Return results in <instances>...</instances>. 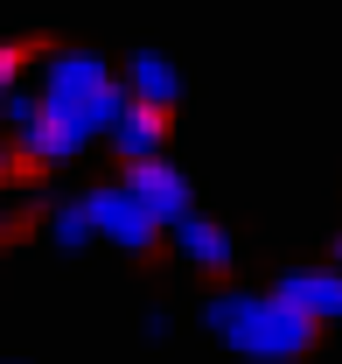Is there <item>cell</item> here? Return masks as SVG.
Returning <instances> with one entry per match:
<instances>
[{
    "mask_svg": "<svg viewBox=\"0 0 342 364\" xmlns=\"http://www.w3.org/2000/svg\"><path fill=\"white\" fill-rule=\"evenodd\" d=\"M203 322H210L231 350L265 358V364L307 358V343H314V329H321V322L307 316V309H294L287 294H245V287L210 294V301H203Z\"/></svg>",
    "mask_w": 342,
    "mask_h": 364,
    "instance_id": "6da1fadb",
    "label": "cell"
},
{
    "mask_svg": "<svg viewBox=\"0 0 342 364\" xmlns=\"http://www.w3.org/2000/svg\"><path fill=\"white\" fill-rule=\"evenodd\" d=\"M7 168H14V154H7V147H0V176H7Z\"/></svg>",
    "mask_w": 342,
    "mask_h": 364,
    "instance_id": "4fadbf2b",
    "label": "cell"
},
{
    "mask_svg": "<svg viewBox=\"0 0 342 364\" xmlns=\"http://www.w3.org/2000/svg\"><path fill=\"white\" fill-rule=\"evenodd\" d=\"M49 231H56V252H84L91 245V203L84 196H77V203H63V210H56V218H49Z\"/></svg>",
    "mask_w": 342,
    "mask_h": 364,
    "instance_id": "30bf717a",
    "label": "cell"
},
{
    "mask_svg": "<svg viewBox=\"0 0 342 364\" xmlns=\"http://www.w3.org/2000/svg\"><path fill=\"white\" fill-rule=\"evenodd\" d=\"M0 225H7V218H0Z\"/></svg>",
    "mask_w": 342,
    "mask_h": 364,
    "instance_id": "9a60e30c",
    "label": "cell"
},
{
    "mask_svg": "<svg viewBox=\"0 0 342 364\" xmlns=\"http://www.w3.org/2000/svg\"><path fill=\"white\" fill-rule=\"evenodd\" d=\"M84 147H91V127L77 112H63V105H43L35 127H21V154H28V161H70V154H84Z\"/></svg>",
    "mask_w": 342,
    "mask_h": 364,
    "instance_id": "5b68a950",
    "label": "cell"
},
{
    "mask_svg": "<svg viewBox=\"0 0 342 364\" xmlns=\"http://www.w3.org/2000/svg\"><path fill=\"white\" fill-rule=\"evenodd\" d=\"M126 189L161 218V225H182V218H196V196H189V176L175 168V161H126Z\"/></svg>",
    "mask_w": 342,
    "mask_h": 364,
    "instance_id": "277c9868",
    "label": "cell"
},
{
    "mask_svg": "<svg viewBox=\"0 0 342 364\" xmlns=\"http://www.w3.org/2000/svg\"><path fill=\"white\" fill-rule=\"evenodd\" d=\"M35 112H43V91H7L0 98V119L21 134V127H35Z\"/></svg>",
    "mask_w": 342,
    "mask_h": 364,
    "instance_id": "8fae6325",
    "label": "cell"
},
{
    "mask_svg": "<svg viewBox=\"0 0 342 364\" xmlns=\"http://www.w3.org/2000/svg\"><path fill=\"white\" fill-rule=\"evenodd\" d=\"M105 140L119 147V161H154V154H161V140H168V112L133 98L126 112H119V127H112Z\"/></svg>",
    "mask_w": 342,
    "mask_h": 364,
    "instance_id": "52a82bcc",
    "label": "cell"
},
{
    "mask_svg": "<svg viewBox=\"0 0 342 364\" xmlns=\"http://www.w3.org/2000/svg\"><path fill=\"white\" fill-rule=\"evenodd\" d=\"M272 294H287V301L307 309L314 322H342V267H300V273H287Z\"/></svg>",
    "mask_w": 342,
    "mask_h": 364,
    "instance_id": "8992f818",
    "label": "cell"
},
{
    "mask_svg": "<svg viewBox=\"0 0 342 364\" xmlns=\"http://www.w3.org/2000/svg\"><path fill=\"white\" fill-rule=\"evenodd\" d=\"M175 245H182V259L196 273H224L231 267V231L210 225V218H182V225H175Z\"/></svg>",
    "mask_w": 342,
    "mask_h": 364,
    "instance_id": "ba28073f",
    "label": "cell"
},
{
    "mask_svg": "<svg viewBox=\"0 0 342 364\" xmlns=\"http://www.w3.org/2000/svg\"><path fill=\"white\" fill-rule=\"evenodd\" d=\"M43 105H63V112H77L91 134H112L119 127V112L133 105V91L98 63L84 49H56L43 70Z\"/></svg>",
    "mask_w": 342,
    "mask_h": 364,
    "instance_id": "7a4b0ae2",
    "label": "cell"
},
{
    "mask_svg": "<svg viewBox=\"0 0 342 364\" xmlns=\"http://www.w3.org/2000/svg\"><path fill=\"white\" fill-rule=\"evenodd\" d=\"M336 267H342V238H336Z\"/></svg>",
    "mask_w": 342,
    "mask_h": 364,
    "instance_id": "5bb4252c",
    "label": "cell"
},
{
    "mask_svg": "<svg viewBox=\"0 0 342 364\" xmlns=\"http://www.w3.org/2000/svg\"><path fill=\"white\" fill-rule=\"evenodd\" d=\"M126 91L140 98V105H161V112H168L175 98H182V77H175V63H168V56L140 49V56L126 63Z\"/></svg>",
    "mask_w": 342,
    "mask_h": 364,
    "instance_id": "9c48e42d",
    "label": "cell"
},
{
    "mask_svg": "<svg viewBox=\"0 0 342 364\" xmlns=\"http://www.w3.org/2000/svg\"><path fill=\"white\" fill-rule=\"evenodd\" d=\"M91 225L105 231V245H119V252H147L154 245V231H161V218L133 196L126 182H112V189H91Z\"/></svg>",
    "mask_w": 342,
    "mask_h": 364,
    "instance_id": "3957f363",
    "label": "cell"
},
{
    "mask_svg": "<svg viewBox=\"0 0 342 364\" xmlns=\"http://www.w3.org/2000/svg\"><path fill=\"white\" fill-rule=\"evenodd\" d=\"M14 70H21V49H0V98L14 91Z\"/></svg>",
    "mask_w": 342,
    "mask_h": 364,
    "instance_id": "7c38bea8",
    "label": "cell"
}]
</instances>
